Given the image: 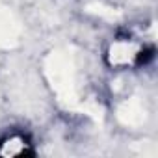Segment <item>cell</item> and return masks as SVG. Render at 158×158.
<instances>
[{
	"label": "cell",
	"instance_id": "obj_1",
	"mask_svg": "<svg viewBox=\"0 0 158 158\" xmlns=\"http://www.w3.org/2000/svg\"><path fill=\"white\" fill-rule=\"evenodd\" d=\"M47 76L54 88V91L60 95L61 101H65L69 106H76V88H74V63L73 58L65 52H52L47 58Z\"/></svg>",
	"mask_w": 158,
	"mask_h": 158
},
{
	"label": "cell",
	"instance_id": "obj_2",
	"mask_svg": "<svg viewBox=\"0 0 158 158\" xmlns=\"http://www.w3.org/2000/svg\"><path fill=\"white\" fill-rule=\"evenodd\" d=\"M117 119L125 127H139L147 119V110H145V106L139 99L132 97L117 108Z\"/></svg>",
	"mask_w": 158,
	"mask_h": 158
},
{
	"label": "cell",
	"instance_id": "obj_3",
	"mask_svg": "<svg viewBox=\"0 0 158 158\" xmlns=\"http://www.w3.org/2000/svg\"><path fill=\"white\" fill-rule=\"evenodd\" d=\"M19 26L13 15L6 10H0V47H11L17 41Z\"/></svg>",
	"mask_w": 158,
	"mask_h": 158
},
{
	"label": "cell",
	"instance_id": "obj_4",
	"mask_svg": "<svg viewBox=\"0 0 158 158\" xmlns=\"http://www.w3.org/2000/svg\"><path fill=\"white\" fill-rule=\"evenodd\" d=\"M138 54V47L132 41H117L110 48V63L114 65H127Z\"/></svg>",
	"mask_w": 158,
	"mask_h": 158
},
{
	"label": "cell",
	"instance_id": "obj_5",
	"mask_svg": "<svg viewBox=\"0 0 158 158\" xmlns=\"http://www.w3.org/2000/svg\"><path fill=\"white\" fill-rule=\"evenodd\" d=\"M86 11H89V13H93V15H97V17H102V19H106V21H117V19L121 17V13H119L117 10H114V8H110V6H104V4H99V2L88 4V6H86Z\"/></svg>",
	"mask_w": 158,
	"mask_h": 158
},
{
	"label": "cell",
	"instance_id": "obj_6",
	"mask_svg": "<svg viewBox=\"0 0 158 158\" xmlns=\"http://www.w3.org/2000/svg\"><path fill=\"white\" fill-rule=\"evenodd\" d=\"M24 151V143L21 141V139H10L6 145H4V149H2V154H10V156H15V154H19V152H23Z\"/></svg>",
	"mask_w": 158,
	"mask_h": 158
},
{
	"label": "cell",
	"instance_id": "obj_7",
	"mask_svg": "<svg viewBox=\"0 0 158 158\" xmlns=\"http://www.w3.org/2000/svg\"><path fill=\"white\" fill-rule=\"evenodd\" d=\"M139 152H141L145 158H154V156L158 154V149H156V145L151 143V141H139Z\"/></svg>",
	"mask_w": 158,
	"mask_h": 158
}]
</instances>
